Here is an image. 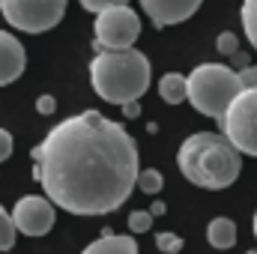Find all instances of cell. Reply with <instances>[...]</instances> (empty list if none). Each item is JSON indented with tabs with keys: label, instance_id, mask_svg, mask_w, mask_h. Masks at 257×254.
Here are the masks:
<instances>
[{
	"label": "cell",
	"instance_id": "17",
	"mask_svg": "<svg viewBox=\"0 0 257 254\" xmlns=\"http://www.w3.org/2000/svg\"><path fill=\"white\" fill-rule=\"evenodd\" d=\"M156 245H159L162 254H180L186 242H183V236H177L171 230H162V233H156Z\"/></svg>",
	"mask_w": 257,
	"mask_h": 254
},
{
	"label": "cell",
	"instance_id": "18",
	"mask_svg": "<svg viewBox=\"0 0 257 254\" xmlns=\"http://www.w3.org/2000/svg\"><path fill=\"white\" fill-rule=\"evenodd\" d=\"M128 230H132V233H147V230H153V215H150L147 209L132 212V215H128Z\"/></svg>",
	"mask_w": 257,
	"mask_h": 254
},
{
	"label": "cell",
	"instance_id": "25",
	"mask_svg": "<svg viewBox=\"0 0 257 254\" xmlns=\"http://www.w3.org/2000/svg\"><path fill=\"white\" fill-rule=\"evenodd\" d=\"M150 215H153V218H159V215H165V203H153V209H150Z\"/></svg>",
	"mask_w": 257,
	"mask_h": 254
},
{
	"label": "cell",
	"instance_id": "14",
	"mask_svg": "<svg viewBox=\"0 0 257 254\" xmlns=\"http://www.w3.org/2000/svg\"><path fill=\"white\" fill-rule=\"evenodd\" d=\"M242 30H245V39L251 42V48L257 51V0H242Z\"/></svg>",
	"mask_w": 257,
	"mask_h": 254
},
{
	"label": "cell",
	"instance_id": "19",
	"mask_svg": "<svg viewBox=\"0 0 257 254\" xmlns=\"http://www.w3.org/2000/svg\"><path fill=\"white\" fill-rule=\"evenodd\" d=\"M81 3V9H87V12H102V9H111V6H126L128 0H78Z\"/></svg>",
	"mask_w": 257,
	"mask_h": 254
},
{
	"label": "cell",
	"instance_id": "26",
	"mask_svg": "<svg viewBox=\"0 0 257 254\" xmlns=\"http://www.w3.org/2000/svg\"><path fill=\"white\" fill-rule=\"evenodd\" d=\"M254 236H257V212H254Z\"/></svg>",
	"mask_w": 257,
	"mask_h": 254
},
{
	"label": "cell",
	"instance_id": "5",
	"mask_svg": "<svg viewBox=\"0 0 257 254\" xmlns=\"http://www.w3.org/2000/svg\"><path fill=\"white\" fill-rule=\"evenodd\" d=\"M218 123L221 135L239 156L257 159V87H242Z\"/></svg>",
	"mask_w": 257,
	"mask_h": 254
},
{
	"label": "cell",
	"instance_id": "4",
	"mask_svg": "<svg viewBox=\"0 0 257 254\" xmlns=\"http://www.w3.org/2000/svg\"><path fill=\"white\" fill-rule=\"evenodd\" d=\"M242 90L239 72L224 63H200L186 75V99L197 114L209 120H221L233 96Z\"/></svg>",
	"mask_w": 257,
	"mask_h": 254
},
{
	"label": "cell",
	"instance_id": "20",
	"mask_svg": "<svg viewBox=\"0 0 257 254\" xmlns=\"http://www.w3.org/2000/svg\"><path fill=\"white\" fill-rule=\"evenodd\" d=\"M215 45H218L221 54H236V36H233V33H221Z\"/></svg>",
	"mask_w": 257,
	"mask_h": 254
},
{
	"label": "cell",
	"instance_id": "1",
	"mask_svg": "<svg viewBox=\"0 0 257 254\" xmlns=\"http://www.w3.org/2000/svg\"><path fill=\"white\" fill-rule=\"evenodd\" d=\"M45 197L69 215H105L135 191L138 144L117 120L81 111L51 129L30 153Z\"/></svg>",
	"mask_w": 257,
	"mask_h": 254
},
{
	"label": "cell",
	"instance_id": "8",
	"mask_svg": "<svg viewBox=\"0 0 257 254\" xmlns=\"http://www.w3.org/2000/svg\"><path fill=\"white\" fill-rule=\"evenodd\" d=\"M12 224H15V233H24V236H45L51 227H54V203L42 194H24L12 212H9Z\"/></svg>",
	"mask_w": 257,
	"mask_h": 254
},
{
	"label": "cell",
	"instance_id": "12",
	"mask_svg": "<svg viewBox=\"0 0 257 254\" xmlns=\"http://www.w3.org/2000/svg\"><path fill=\"white\" fill-rule=\"evenodd\" d=\"M206 239H209V245L218 248V251L233 248V245H236V224H233V218H224V215L212 218L209 227H206Z\"/></svg>",
	"mask_w": 257,
	"mask_h": 254
},
{
	"label": "cell",
	"instance_id": "7",
	"mask_svg": "<svg viewBox=\"0 0 257 254\" xmlns=\"http://www.w3.org/2000/svg\"><path fill=\"white\" fill-rule=\"evenodd\" d=\"M93 36H96V48L99 51H126V48H135V42L141 36V15L128 3L126 6L102 9L96 15Z\"/></svg>",
	"mask_w": 257,
	"mask_h": 254
},
{
	"label": "cell",
	"instance_id": "27",
	"mask_svg": "<svg viewBox=\"0 0 257 254\" xmlns=\"http://www.w3.org/2000/svg\"><path fill=\"white\" fill-rule=\"evenodd\" d=\"M245 254H257V251H245Z\"/></svg>",
	"mask_w": 257,
	"mask_h": 254
},
{
	"label": "cell",
	"instance_id": "3",
	"mask_svg": "<svg viewBox=\"0 0 257 254\" xmlns=\"http://www.w3.org/2000/svg\"><path fill=\"white\" fill-rule=\"evenodd\" d=\"M150 60L144 51L126 48V51H99L90 63V84L99 99L108 105H126L138 102L150 87Z\"/></svg>",
	"mask_w": 257,
	"mask_h": 254
},
{
	"label": "cell",
	"instance_id": "10",
	"mask_svg": "<svg viewBox=\"0 0 257 254\" xmlns=\"http://www.w3.org/2000/svg\"><path fill=\"white\" fill-rule=\"evenodd\" d=\"M24 66H27L24 45L9 30H0V87H9L12 81H18L24 75Z\"/></svg>",
	"mask_w": 257,
	"mask_h": 254
},
{
	"label": "cell",
	"instance_id": "13",
	"mask_svg": "<svg viewBox=\"0 0 257 254\" xmlns=\"http://www.w3.org/2000/svg\"><path fill=\"white\" fill-rule=\"evenodd\" d=\"M159 96H162V102H168V105L186 102V75H180V72H165V75L159 78Z\"/></svg>",
	"mask_w": 257,
	"mask_h": 254
},
{
	"label": "cell",
	"instance_id": "2",
	"mask_svg": "<svg viewBox=\"0 0 257 254\" xmlns=\"http://www.w3.org/2000/svg\"><path fill=\"white\" fill-rule=\"evenodd\" d=\"M177 165L192 186L218 191L239 180L242 156L227 144L221 132H194L183 141L177 153Z\"/></svg>",
	"mask_w": 257,
	"mask_h": 254
},
{
	"label": "cell",
	"instance_id": "24",
	"mask_svg": "<svg viewBox=\"0 0 257 254\" xmlns=\"http://www.w3.org/2000/svg\"><path fill=\"white\" fill-rule=\"evenodd\" d=\"M123 114H126L128 120H135V117L141 114V105H138V102H126V105H123Z\"/></svg>",
	"mask_w": 257,
	"mask_h": 254
},
{
	"label": "cell",
	"instance_id": "23",
	"mask_svg": "<svg viewBox=\"0 0 257 254\" xmlns=\"http://www.w3.org/2000/svg\"><path fill=\"white\" fill-rule=\"evenodd\" d=\"M239 81H242V87H257V66H245L239 72Z\"/></svg>",
	"mask_w": 257,
	"mask_h": 254
},
{
	"label": "cell",
	"instance_id": "16",
	"mask_svg": "<svg viewBox=\"0 0 257 254\" xmlns=\"http://www.w3.org/2000/svg\"><path fill=\"white\" fill-rule=\"evenodd\" d=\"M15 224H12V218H9V212L0 206V251H12V245H15Z\"/></svg>",
	"mask_w": 257,
	"mask_h": 254
},
{
	"label": "cell",
	"instance_id": "21",
	"mask_svg": "<svg viewBox=\"0 0 257 254\" xmlns=\"http://www.w3.org/2000/svg\"><path fill=\"white\" fill-rule=\"evenodd\" d=\"M36 111H39V114H45V117H48V114H54V111H57V99H54V96H48V93H45V96H39V99H36Z\"/></svg>",
	"mask_w": 257,
	"mask_h": 254
},
{
	"label": "cell",
	"instance_id": "22",
	"mask_svg": "<svg viewBox=\"0 0 257 254\" xmlns=\"http://www.w3.org/2000/svg\"><path fill=\"white\" fill-rule=\"evenodd\" d=\"M12 156V135L6 129H0V162H6Z\"/></svg>",
	"mask_w": 257,
	"mask_h": 254
},
{
	"label": "cell",
	"instance_id": "11",
	"mask_svg": "<svg viewBox=\"0 0 257 254\" xmlns=\"http://www.w3.org/2000/svg\"><path fill=\"white\" fill-rule=\"evenodd\" d=\"M81 254H138V242L128 233H102Z\"/></svg>",
	"mask_w": 257,
	"mask_h": 254
},
{
	"label": "cell",
	"instance_id": "6",
	"mask_svg": "<svg viewBox=\"0 0 257 254\" xmlns=\"http://www.w3.org/2000/svg\"><path fill=\"white\" fill-rule=\"evenodd\" d=\"M0 15L21 33H48L66 15V0H0Z\"/></svg>",
	"mask_w": 257,
	"mask_h": 254
},
{
	"label": "cell",
	"instance_id": "9",
	"mask_svg": "<svg viewBox=\"0 0 257 254\" xmlns=\"http://www.w3.org/2000/svg\"><path fill=\"white\" fill-rule=\"evenodd\" d=\"M203 0H141L144 15L153 21V27H171V24H183L189 21L194 12L200 9Z\"/></svg>",
	"mask_w": 257,
	"mask_h": 254
},
{
	"label": "cell",
	"instance_id": "15",
	"mask_svg": "<svg viewBox=\"0 0 257 254\" xmlns=\"http://www.w3.org/2000/svg\"><path fill=\"white\" fill-rule=\"evenodd\" d=\"M135 186L144 191V194H159V191H162V186H165V177H162L159 171L147 168V171H138V177H135Z\"/></svg>",
	"mask_w": 257,
	"mask_h": 254
}]
</instances>
